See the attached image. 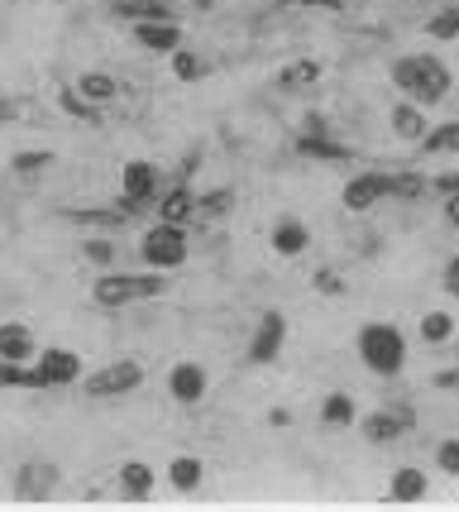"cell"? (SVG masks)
Returning a JSON list of instances; mask_svg holds the SVG:
<instances>
[{"mask_svg": "<svg viewBox=\"0 0 459 512\" xmlns=\"http://www.w3.org/2000/svg\"><path fill=\"white\" fill-rule=\"evenodd\" d=\"M393 87L402 91V101L431 111V106H440L450 96L455 77H450V67L440 63L436 53H412V58H397L393 63Z\"/></svg>", "mask_w": 459, "mask_h": 512, "instance_id": "6da1fadb", "label": "cell"}, {"mask_svg": "<svg viewBox=\"0 0 459 512\" xmlns=\"http://www.w3.org/2000/svg\"><path fill=\"white\" fill-rule=\"evenodd\" d=\"M354 355H359V364H364L369 374L393 379V374H402V364H407V335L397 331V326H388V321H373V326L359 331Z\"/></svg>", "mask_w": 459, "mask_h": 512, "instance_id": "7a4b0ae2", "label": "cell"}, {"mask_svg": "<svg viewBox=\"0 0 459 512\" xmlns=\"http://www.w3.org/2000/svg\"><path fill=\"white\" fill-rule=\"evenodd\" d=\"M168 288H173V278H163L158 268H153V273H115V268H106V273L91 283V297H96V307H130V302L163 297Z\"/></svg>", "mask_w": 459, "mask_h": 512, "instance_id": "3957f363", "label": "cell"}, {"mask_svg": "<svg viewBox=\"0 0 459 512\" xmlns=\"http://www.w3.org/2000/svg\"><path fill=\"white\" fill-rule=\"evenodd\" d=\"M139 254H144V264L158 268V273H173V268H182V264H187V254H192L187 225L158 221L153 230H144V240H139Z\"/></svg>", "mask_w": 459, "mask_h": 512, "instance_id": "277c9868", "label": "cell"}, {"mask_svg": "<svg viewBox=\"0 0 459 512\" xmlns=\"http://www.w3.org/2000/svg\"><path fill=\"white\" fill-rule=\"evenodd\" d=\"M139 383H144V364L139 359H115V364H106V369H96V374L82 379V393L91 402H110V398L139 393Z\"/></svg>", "mask_w": 459, "mask_h": 512, "instance_id": "5b68a950", "label": "cell"}, {"mask_svg": "<svg viewBox=\"0 0 459 512\" xmlns=\"http://www.w3.org/2000/svg\"><path fill=\"white\" fill-rule=\"evenodd\" d=\"M82 379V355H72L63 345L53 350H39L34 364H29V388H67V383Z\"/></svg>", "mask_w": 459, "mask_h": 512, "instance_id": "8992f818", "label": "cell"}, {"mask_svg": "<svg viewBox=\"0 0 459 512\" xmlns=\"http://www.w3.org/2000/svg\"><path fill=\"white\" fill-rule=\"evenodd\" d=\"M393 197V187H388V173H354L350 182H345V211H354V216H369L378 201Z\"/></svg>", "mask_w": 459, "mask_h": 512, "instance_id": "52a82bcc", "label": "cell"}, {"mask_svg": "<svg viewBox=\"0 0 459 512\" xmlns=\"http://www.w3.org/2000/svg\"><path fill=\"white\" fill-rule=\"evenodd\" d=\"M153 192H158V168H153L149 158H130L125 173H120V201H125V211H139L144 201H153Z\"/></svg>", "mask_w": 459, "mask_h": 512, "instance_id": "ba28073f", "label": "cell"}, {"mask_svg": "<svg viewBox=\"0 0 459 512\" xmlns=\"http://www.w3.org/2000/svg\"><path fill=\"white\" fill-rule=\"evenodd\" d=\"M211 393V374L201 369V364H173V374H168V398L182 402V407H197L201 398Z\"/></svg>", "mask_w": 459, "mask_h": 512, "instance_id": "9c48e42d", "label": "cell"}, {"mask_svg": "<svg viewBox=\"0 0 459 512\" xmlns=\"http://www.w3.org/2000/svg\"><path fill=\"white\" fill-rule=\"evenodd\" d=\"M283 340H287V316L283 312H268L259 321V331L249 340V364H273L283 355Z\"/></svg>", "mask_w": 459, "mask_h": 512, "instance_id": "30bf717a", "label": "cell"}, {"mask_svg": "<svg viewBox=\"0 0 459 512\" xmlns=\"http://www.w3.org/2000/svg\"><path fill=\"white\" fill-rule=\"evenodd\" d=\"M53 493H58V469L53 465H20V474H15V498L39 503V498H53Z\"/></svg>", "mask_w": 459, "mask_h": 512, "instance_id": "8fae6325", "label": "cell"}, {"mask_svg": "<svg viewBox=\"0 0 459 512\" xmlns=\"http://www.w3.org/2000/svg\"><path fill=\"white\" fill-rule=\"evenodd\" d=\"M110 10L120 20L144 24V20H182V5L177 0H110Z\"/></svg>", "mask_w": 459, "mask_h": 512, "instance_id": "7c38bea8", "label": "cell"}, {"mask_svg": "<svg viewBox=\"0 0 459 512\" xmlns=\"http://www.w3.org/2000/svg\"><path fill=\"white\" fill-rule=\"evenodd\" d=\"M134 39L149 53H173V48H182V20H144L134 24Z\"/></svg>", "mask_w": 459, "mask_h": 512, "instance_id": "4fadbf2b", "label": "cell"}, {"mask_svg": "<svg viewBox=\"0 0 459 512\" xmlns=\"http://www.w3.org/2000/svg\"><path fill=\"white\" fill-rule=\"evenodd\" d=\"M407 426H412V412H369V417L359 422V431H364L369 446H388V441H397Z\"/></svg>", "mask_w": 459, "mask_h": 512, "instance_id": "5bb4252c", "label": "cell"}, {"mask_svg": "<svg viewBox=\"0 0 459 512\" xmlns=\"http://www.w3.org/2000/svg\"><path fill=\"white\" fill-rule=\"evenodd\" d=\"M34 355H39L34 331L20 326V321H0V359H20V364H29Z\"/></svg>", "mask_w": 459, "mask_h": 512, "instance_id": "9a60e30c", "label": "cell"}, {"mask_svg": "<svg viewBox=\"0 0 459 512\" xmlns=\"http://www.w3.org/2000/svg\"><path fill=\"white\" fill-rule=\"evenodd\" d=\"M268 245H273V254H283V259H297V254H306V245H311V230H306V221H278L273 225V235H268Z\"/></svg>", "mask_w": 459, "mask_h": 512, "instance_id": "2e32d148", "label": "cell"}, {"mask_svg": "<svg viewBox=\"0 0 459 512\" xmlns=\"http://www.w3.org/2000/svg\"><path fill=\"white\" fill-rule=\"evenodd\" d=\"M426 493H431V479H426L421 469H412V465L393 469V479H388V498H393V503H421Z\"/></svg>", "mask_w": 459, "mask_h": 512, "instance_id": "e0dca14e", "label": "cell"}, {"mask_svg": "<svg viewBox=\"0 0 459 512\" xmlns=\"http://www.w3.org/2000/svg\"><path fill=\"white\" fill-rule=\"evenodd\" d=\"M426 130H431V125H426V111H421V106H412V101H397V106H393V134H397V139L421 144V139H426Z\"/></svg>", "mask_w": 459, "mask_h": 512, "instance_id": "ac0fdd59", "label": "cell"}, {"mask_svg": "<svg viewBox=\"0 0 459 512\" xmlns=\"http://www.w3.org/2000/svg\"><path fill=\"white\" fill-rule=\"evenodd\" d=\"M72 91H77L82 101H91V106H110V101L120 96V82H115L110 72H82Z\"/></svg>", "mask_w": 459, "mask_h": 512, "instance_id": "d6986e66", "label": "cell"}, {"mask_svg": "<svg viewBox=\"0 0 459 512\" xmlns=\"http://www.w3.org/2000/svg\"><path fill=\"white\" fill-rule=\"evenodd\" d=\"M297 149H302L306 158H316V163H350L354 158V149L335 144V139H326V134H302V139H297Z\"/></svg>", "mask_w": 459, "mask_h": 512, "instance_id": "ffe728a7", "label": "cell"}, {"mask_svg": "<svg viewBox=\"0 0 459 512\" xmlns=\"http://www.w3.org/2000/svg\"><path fill=\"white\" fill-rule=\"evenodd\" d=\"M201 479H206V465H201L197 455H177L173 465H168V484H173L177 493H197Z\"/></svg>", "mask_w": 459, "mask_h": 512, "instance_id": "44dd1931", "label": "cell"}, {"mask_svg": "<svg viewBox=\"0 0 459 512\" xmlns=\"http://www.w3.org/2000/svg\"><path fill=\"white\" fill-rule=\"evenodd\" d=\"M197 216V197L187 192V187H177V192H168V197L158 201V221H168V225H187Z\"/></svg>", "mask_w": 459, "mask_h": 512, "instance_id": "7402d4cb", "label": "cell"}, {"mask_svg": "<svg viewBox=\"0 0 459 512\" xmlns=\"http://www.w3.org/2000/svg\"><path fill=\"white\" fill-rule=\"evenodd\" d=\"M120 493H125V498H149L153 469L144 465V460H125V465H120Z\"/></svg>", "mask_w": 459, "mask_h": 512, "instance_id": "603a6c76", "label": "cell"}, {"mask_svg": "<svg viewBox=\"0 0 459 512\" xmlns=\"http://www.w3.org/2000/svg\"><path fill=\"white\" fill-rule=\"evenodd\" d=\"M321 82V63H311V58H297V63H287L283 72H278V87L283 91H306Z\"/></svg>", "mask_w": 459, "mask_h": 512, "instance_id": "cb8c5ba5", "label": "cell"}, {"mask_svg": "<svg viewBox=\"0 0 459 512\" xmlns=\"http://www.w3.org/2000/svg\"><path fill=\"white\" fill-rule=\"evenodd\" d=\"M388 187H393V197H402V201H421L431 192V178H426V173H388Z\"/></svg>", "mask_w": 459, "mask_h": 512, "instance_id": "d4e9b609", "label": "cell"}, {"mask_svg": "<svg viewBox=\"0 0 459 512\" xmlns=\"http://www.w3.org/2000/svg\"><path fill=\"white\" fill-rule=\"evenodd\" d=\"M421 149H426V154H459V120H450V125H436V130H426Z\"/></svg>", "mask_w": 459, "mask_h": 512, "instance_id": "484cf974", "label": "cell"}, {"mask_svg": "<svg viewBox=\"0 0 459 512\" xmlns=\"http://www.w3.org/2000/svg\"><path fill=\"white\" fill-rule=\"evenodd\" d=\"M321 422L326 426H350L354 422V398L350 393H326V402H321Z\"/></svg>", "mask_w": 459, "mask_h": 512, "instance_id": "4316f807", "label": "cell"}, {"mask_svg": "<svg viewBox=\"0 0 459 512\" xmlns=\"http://www.w3.org/2000/svg\"><path fill=\"white\" fill-rule=\"evenodd\" d=\"M450 335H455V316L450 312H426L421 316V340H426V345H445Z\"/></svg>", "mask_w": 459, "mask_h": 512, "instance_id": "83f0119b", "label": "cell"}, {"mask_svg": "<svg viewBox=\"0 0 459 512\" xmlns=\"http://www.w3.org/2000/svg\"><path fill=\"white\" fill-rule=\"evenodd\" d=\"M125 216H130L125 206H110V211H63V221H77V225H110V230H115V225H125Z\"/></svg>", "mask_w": 459, "mask_h": 512, "instance_id": "f1b7e54d", "label": "cell"}, {"mask_svg": "<svg viewBox=\"0 0 459 512\" xmlns=\"http://www.w3.org/2000/svg\"><path fill=\"white\" fill-rule=\"evenodd\" d=\"M426 34H431V39H459V5L436 10V15L426 20Z\"/></svg>", "mask_w": 459, "mask_h": 512, "instance_id": "f546056e", "label": "cell"}, {"mask_svg": "<svg viewBox=\"0 0 459 512\" xmlns=\"http://www.w3.org/2000/svg\"><path fill=\"white\" fill-rule=\"evenodd\" d=\"M48 163H53V154H48V149H39V154H34V149H24V154L10 158V168H15L20 178H34V173H44Z\"/></svg>", "mask_w": 459, "mask_h": 512, "instance_id": "4dcf8cb0", "label": "cell"}, {"mask_svg": "<svg viewBox=\"0 0 459 512\" xmlns=\"http://www.w3.org/2000/svg\"><path fill=\"white\" fill-rule=\"evenodd\" d=\"M235 206V192H225V187H216V192H206V197H197V216H225Z\"/></svg>", "mask_w": 459, "mask_h": 512, "instance_id": "1f68e13d", "label": "cell"}, {"mask_svg": "<svg viewBox=\"0 0 459 512\" xmlns=\"http://www.w3.org/2000/svg\"><path fill=\"white\" fill-rule=\"evenodd\" d=\"M5 388H29V364L0 359V393H5Z\"/></svg>", "mask_w": 459, "mask_h": 512, "instance_id": "d6a6232c", "label": "cell"}, {"mask_svg": "<svg viewBox=\"0 0 459 512\" xmlns=\"http://www.w3.org/2000/svg\"><path fill=\"white\" fill-rule=\"evenodd\" d=\"M168 58H173V72L182 77V82H192V77H201V58H197V53H187V48H173Z\"/></svg>", "mask_w": 459, "mask_h": 512, "instance_id": "836d02e7", "label": "cell"}, {"mask_svg": "<svg viewBox=\"0 0 459 512\" xmlns=\"http://www.w3.org/2000/svg\"><path fill=\"white\" fill-rule=\"evenodd\" d=\"M436 469H445L450 479H459V436H455V441H440V446H436Z\"/></svg>", "mask_w": 459, "mask_h": 512, "instance_id": "e575fe53", "label": "cell"}, {"mask_svg": "<svg viewBox=\"0 0 459 512\" xmlns=\"http://www.w3.org/2000/svg\"><path fill=\"white\" fill-rule=\"evenodd\" d=\"M63 111L67 115H82V120H96V106H91V101H82V96H77L72 87L63 91Z\"/></svg>", "mask_w": 459, "mask_h": 512, "instance_id": "d590c367", "label": "cell"}, {"mask_svg": "<svg viewBox=\"0 0 459 512\" xmlns=\"http://www.w3.org/2000/svg\"><path fill=\"white\" fill-rule=\"evenodd\" d=\"M87 259L91 264H115V245H110V240H87Z\"/></svg>", "mask_w": 459, "mask_h": 512, "instance_id": "8d00e7d4", "label": "cell"}, {"mask_svg": "<svg viewBox=\"0 0 459 512\" xmlns=\"http://www.w3.org/2000/svg\"><path fill=\"white\" fill-rule=\"evenodd\" d=\"M431 192H440V197H455V192H459V168H450V173L431 178Z\"/></svg>", "mask_w": 459, "mask_h": 512, "instance_id": "74e56055", "label": "cell"}, {"mask_svg": "<svg viewBox=\"0 0 459 512\" xmlns=\"http://www.w3.org/2000/svg\"><path fill=\"white\" fill-rule=\"evenodd\" d=\"M316 292H326V297H335V292H345V283H340V278H335L330 268H321V273H316Z\"/></svg>", "mask_w": 459, "mask_h": 512, "instance_id": "f35d334b", "label": "cell"}, {"mask_svg": "<svg viewBox=\"0 0 459 512\" xmlns=\"http://www.w3.org/2000/svg\"><path fill=\"white\" fill-rule=\"evenodd\" d=\"M440 288L450 292V297H459V254L445 264V278H440Z\"/></svg>", "mask_w": 459, "mask_h": 512, "instance_id": "ab89813d", "label": "cell"}, {"mask_svg": "<svg viewBox=\"0 0 459 512\" xmlns=\"http://www.w3.org/2000/svg\"><path fill=\"white\" fill-rule=\"evenodd\" d=\"M283 5H302V10H345V0H283Z\"/></svg>", "mask_w": 459, "mask_h": 512, "instance_id": "60d3db41", "label": "cell"}, {"mask_svg": "<svg viewBox=\"0 0 459 512\" xmlns=\"http://www.w3.org/2000/svg\"><path fill=\"white\" fill-rule=\"evenodd\" d=\"M445 221L459 230V192H455V197H445Z\"/></svg>", "mask_w": 459, "mask_h": 512, "instance_id": "b9f144b4", "label": "cell"}, {"mask_svg": "<svg viewBox=\"0 0 459 512\" xmlns=\"http://www.w3.org/2000/svg\"><path fill=\"white\" fill-rule=\"evenodd\" d=\"M15 115H20V106H15V101H5V96H0V125H10V120H15Z\"/></svg>", "mask_w": 459, "mask_h": 512, "instance_id": "7bdbcfd3", "label": "cell"}]
</instances>
